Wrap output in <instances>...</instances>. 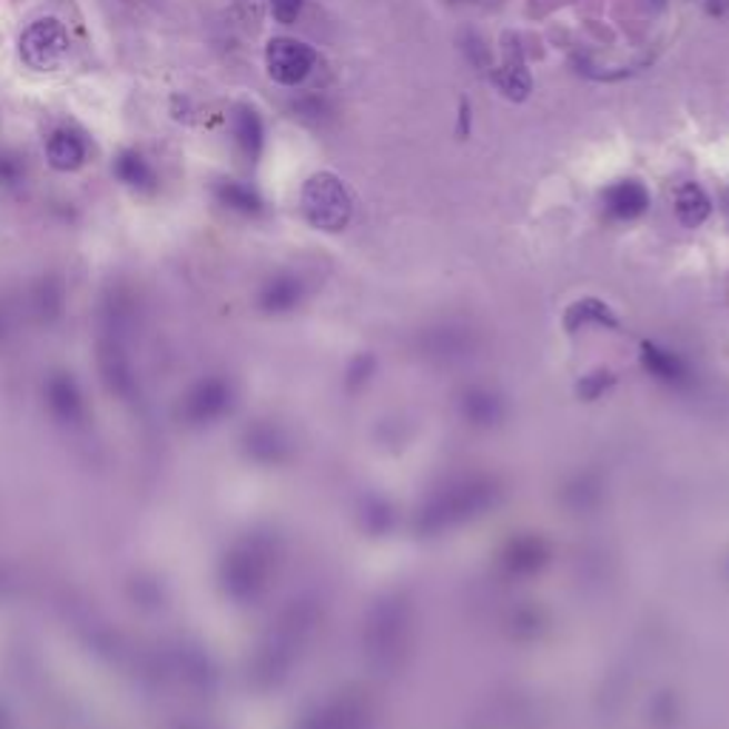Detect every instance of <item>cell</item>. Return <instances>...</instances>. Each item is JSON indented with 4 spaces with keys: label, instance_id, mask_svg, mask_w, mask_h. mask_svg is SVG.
I'll use <instances>...</instances> for the list:
<instances>
[{
    "label": "cell",
    "instance_id": "2e32d148",
    "mask_svg": "<svg viewBox=\"0 0 729 729\" xmlns=\"http://www.w3.org/2000/svg\"><path fill=\"white\" fill-rule=\"evenodd\" d=\"M217 197H220L223 206L234 208V211H243V214L263 211V200H259V194L254 191L252 186H246V183L223 180L220 186H217Z\"/></svg>",
    "mask_w": 729,
    "mask_h": 729
},
{
    "label": "cell",
    "instance_id": "5b68a950",
    "mask_svg": "<svg viewBox=\"0 0 729 729\" xmlns=\"http://www.w3.org/2000/svg\"><path fill=\"white\" fill-rule=\"evenodd\" d=\"M317 63V55L308 43L294 38H274L265 49V66L279 86H299Z\"/></svg>",
    "mask_w": 729,
    "mask_h": 729
},
{
    "label": "cell",
    "instance_id": "7a4b0ae2",
    "mask_svg": "<svg viewBox=\"0 0 729 729\" xmlns=\"http://www.w3.org/2000/svg\"><path fill=\"white\" fill-rule=\"evenodd\" d=\"M362 644L368 664L382 676L405 664L413 644V604L405 593H387L371 607Z\"/></svg>",
    "mask_w": 729,
    "mask_h": 729
},
{
    "label": "cell",
    "instance_id": "ba28073f",
    "mask_svg": "<svg viewBox=\"0 0 729 729\" xmlns=\"http://www.w3.org/2000/svg\"><path fill=\"white\" fill-rule=\"evenodd\" d=\"M459 413L473 427H496L508 416V405L493 387L473 385L459 396Z\"/></svg>",
    "mask_w": 729,
    "mask_h": 729
},
{
    "label": "cell",
    "instance_id": "cb8c5ba5",
    "mask_svg": "<svg viewBox=\"0 0 729 729\" xmlns=\"http://www.w3.org/2000/svg\"><path fill=\"white\" fill-rule=\"evenodd\" d=\"M459 135L465 137V129H471V109H467V104H462V111H459Z\"/></svg>",
    "mask_w": 729,
    "mask_h": 729
},
{
    "label": "cell",
    "instance_id": "8992f818",
    "mask_svg": "<svg viewBox=\"0 0 729 729\" xmlns=\"http://www.w3.org/2000/svg\"><path fill=\"white\" fill-rule=\"evenodd\" d=\"M550 562V544L536 533H524V536L510 539L504 544L502 555H499V568L508 579H528L536 575L544 564Z\"/></svg>",
    "mask_w": 729,
    "mask_h": 729
},
{
    "label": "cell",
    "instance_id": "e0dca14e",
    "mask_svg": "<svg viewBox=\"0 0 729 729\" xmlns=\"http://www.w3.org/2000/svg\"><path fill=\"white\" fill-rule=\"evenodd\" d=\"M467 351H471L467 334H453V331L436 334L431 343V356H440V359H456V356H465Z\"/></svg>",
    "mask_w": 729,
    "mask_h": 729
},
{
    "label": "cell",
    "instance_id": "9a60e30c",
    "mask_svg": "<svg viewBox=\"0 0 729 729\" xmlns=\"http://www.w3.org/2000/svg\"><path fill=\"white\" fill-rule=\"evenodd\" d=\"M564 325H568L570 331L584 328V325H607V328H615L619 319H615L613 311L607 308L601 299L588 297V299H579V303L570 305L568 317H564Z\"/></svg>",
    "mask_w": 729,
    "mask_h": 729
},
{
    "label": "cell",
    "instance_id": "4fadbf2b",
    "mask_svg": "<svg viewBox=\"0 0 729 729\" xmlns=\"http://www.w3.org/2000/svg\"><path fill=\"white\" fill-rule=\"evenodd\" d=\"M263 120H259L257 109L252 106H239L237 115H234V140H237L239 151L248 157V160H257L259 151H263Z\"/></svg>",
    "mask_w": 729,
    "mask_h": 729
},
{
    "label": "cell",
    "instance_id": "52a82bcc",
    "mask_svg": "<svg viewBox=\"0 0 729 729\" xmlns=\"http://www.w3.org/2000/svg\"><path fill=\"white\" fill-rule=\"evenodd\" d=\"M641 368L667 387H684L692 382V371L684 356L659 343H641Z\"/></svg>",
    "mask_w": 729,
    "mask_h": 729
},
{
    "label": "cell",
    "instance_id": "ac0fdd59",
    "mask_svg": "<svg viewBox=\"0 0 729 729\" xmlns=\"http://www.w3.org/2000/svg\"><path fill=\"white\" fill-rule=\"evenodd\" d=\"M613 382H615V376L610 374V371L599 368V371H593V374L581 376L579 394L584 396V400H599L601 394H607V391L613 387Z\"/></svg>",
    "mask_w": 729,
    "mask_h": 729
},
{
    "label": "cell",
    "instance_id": "277c9868",
    "mask_svg": "<svg viewBox=\"0 0 729 729\" xmlns=\"http://www.w3.org/2000/svg\"><path fill=\"white\" fill-rule=\"evenodd\" d=\"M69 32L58 18H40L20 35V60L35 71H55L69 60Z\"/></svg>",
    "mask_w": 729,
    "mask_h": 729
},
{
    "label": "cell",
    "instance_id": "6da1fadb",
    "mask_svg": "<svg viewBox=\"0 0 729 729\" xmlns=\"http://www.w3.org/2000/svg\"><path fill=\"white\" fill-rule=\"evenodd\" d=\"M504 496V484L491 473H459L442 482L422 502L416 513V530L425 536H440L447 530L482 519L491 513Z\"/></svg>",
    "mask_w": 729,
    "mask_h": 729
},
{
    "label": "cell",
    "instance_id": "3957f363",
    "mask_svg": "<svg viewBox=\"0 0 729 729\" xmlns=\"http://www.w3.org/2000/svg\"><path fill=\"white\" fill-rule=\"evenodd\" d=\"M303 214L305 220L317 231L336 234L343 231L351 223V214H354V206H351L348 188L331 171H317L311 175L303 186Z\"/></svg>",
    "mask_w": 729,
    "mask_h": 729
},
{
    "label": "cell",
    "instance_id": "8fae6325",
    "mask_svg": "<svg viewBox=\"0 0 729 729\" xmlns=\"http://www.w3.org/2000/svg\"><path fill=\"white\" fill-rule=\"evenodd\" d=\"M676 214L681 226L698 228L712 214V203L698 183H681L676 191Z\"/></svg>",
    "mask_w": 729,
    "mask_h": 729
},
{
    "label": "cell",
    "instance_id": "603a6c76",
    "mask_svg": "<svg viewBox=\"0 0 729 729\" xmlns=\"http://www.w3.org/2000/svg\"><path fill=\"white\" fill-rule=\"evenodd\" d=\"M303 7H305V0H272L274 18H277L283 27H290V23L299 18Z\"/></svg>",
    "mask_w": 729,
    "mask_h": 729
},
{
    "label": "cell",
    "instance_id": "7402d4cb",
    "mask_svg": "<svg viewBox=\"0 0 729 729\" xmlns=\"http://www.w3.org/2000/svg\"><path fill=\"white\" fill-rule=\"evenodd\" d=\"M23 160L14 151H0V186H14L23 177Z\"/></svg>",
    "mask_w": 729,
    "mask_h": 729
},
{
    "label": "cell",
    "instance_id": "9c48e42d",
    "mask_svg": "<svg viewBox=\"0 0 729 729\" xmlns=\"http://www.w3.org/2000/svg\"><path fill=\"white\" fill-rule=\"evenodd\" d=\"M601 203H604V211L613 220H639L641 214L650 208V191L639 180H619L604 188Z\"/></svg>",
    "mask_w": 729,
    "mask_h": 729
},
{
    "label": "cell",
    "instance_id": "44dd1931",
    "mask_svg": "<svg viewBox=\"0 0 729 729\" xmlns=\"http://www.w3.org/2000/svg\"><path fill=\"white\" fill-rule=\"evenodd\" d=\"M510 627H513V633L516 636H528V639H533V636L539 633V627H542V615H539V610H533V607H524V610H516V613H513Z\"/></svg>",
    "mask_w": 729,
    "mask_h": 729
},
{
    "label": "cell",
    "instance_id": "7c38bea8",
    "mask_svg": "<svg viewBox=\"0 0 729 729\" xmlns=\"http://www.w3.org/2000/svg\"><path fill=\"white\" fill-rule=\"evenodd\" d=\"M115 175L124 186L137 188V191H155L157 188V175L155 168L149 166V160L140 155V151H124V155L115 160Z\"/></svg>",
    "mask_w": 729,
    "mask_h": 729
},
{
    "label": "cell",
    "instance_id": "d6986e66",
    "mask_svg": "<svg viewBox=\"0 0 729 729\" xmlns=\"http://www.w3.org/2000/svg\"><path fill=\"white\" fill-rule=\"evenodd\" d=\"M365 522H368V528L374 530V533H385V530L394 524V510L387 508L382 499H371V504L365 508Z\"/></svg>",
    "mask_w": 729,
    "mask_h": 729
},
{
    "label": "cell",
    "instance_id": "5bb4252c",
    "mask_svg": "<svg viewBox=\"0 0 729 729\" xmlns=\"http://www.w3.org/2000/svg\"><path fill=\"white\" fill-rule=\"evenodd\" d=\"M493 80H496L502 95L510 97V100H524V97L530 95V89H533L528 69H524V60L519 52L508 55L502 69H496V75H493Z\"/></svg>",
    "mask_w": 729,
    "mask_h": 729
},
{
    "label": "cell",
    "instance_id": "ffe728a7",
    "mask_svg": "<svg viewBox=\"0 0 729 729\" xmlns=\"http://www.w3.org/2000/svg\"><path fill=\"white\" fill-rule=\"evenodd\" d=\"M568 499H573V508L588 510L601 499V487L599 484H590V476H584V479H579L573 487H570Z\"/></svg>",
    "mask_w": 729,
    "mask_h": 729
},
{
    "label": "cell",
    "instance_id": "30bf717a",
    "mask_svg": "<svg viewBox=\"0 0 729 729\" xmlns=\"http://www.w3.org/2000/svg\"><path fill=\"white\" fill-rule=\"evenodd\" d=\"M46 157L55 171H78L86 162V142L75 129H55L46 140Z\"/></svg>",
    "mask_w": 729,
    "mask_h": 729
}]
</instances>
